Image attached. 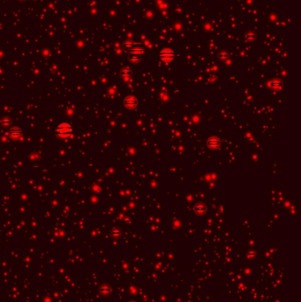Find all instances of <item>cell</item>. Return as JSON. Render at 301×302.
<instances>
[{"label":"cell","instance_id":"6da1fadb","mask_svg":"<svg viewBox=\"0 0 301 302\" xmlns=\"http://www.w3.org/2000/svg\"><path fill=\"white\" fill-rule=\"evenodd\" d=\"M73 133L71 125L67 123H62L57 126V134L58 136H68Z\"/></svg>","mask_w":301,"mask_h":302},{"label":"cell","instance_id":"7a4b0ae2","mask_svg":"<svg viewBox=\"0 0 301 302\" xmlns=\"http://www.w3.org/2000/svg\"><path fill=\"white\" fill-rule=\"evenodd\" d=\"M208 145H209V148H218L219 145H220V140H219L217 137L213 136V137H211V138H209V141H208Z\"/></svg>","mask_w":301,"mask_h":302},{"label":"cell","instance_id":"3957f363","mask_svg":"<svg viewBox=\"0 0 301 302\" xmlns=\"http://www.w3.org/2000/svg\"><path fill=\"white\" fill-rule=\"evenodd\" d=\"M125 105L129 109H133L137 105V100L133 96H129L125 99Z\"/></svg>","mask_w":301,"mask_h":302},{"label":"cell","instance_id":"277c9868","mask_svg":"<svg viewBox=\"0 0 301 302\" xmlns=\"http://www.w3.org/2000/svg\"><path fill=\"white\" fill-rule=\"evenodd\" d=\"M8 134L12 139H19L21 136V134H22V131H21V129H19V128H12V129L9 131Z\"/></svg>","mask_w":301,"mask_h":302},{"label":"cell","instance_id":"5b68a950","mask_svg":"<svg viewBox=\"0 0 301 302\" xmlns=\"http://www.w3.org/2000/svg\"><path fill=\"white\" fill-rule=\"evenodd\" d=\"M194 210L196 211V213H198V214H201V213L203 214V213L206 211V207H205L204 204L199 203L196 205V207H195Z\"/></svg>","mask_w":301,"mask_h":302}]
</instances>
